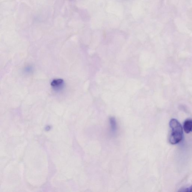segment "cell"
Instances as JSON below:
<instances>
[{
    "mask_svg": "<svg viewBox=\"0 0 192 192\" xmlns=\"http://www.w3.org/2000/svg\"><path fill=\"white\" fill-rule=\"evenodd\" d=\"M183 128L185 132L186 133L192 132V120L188 119L183 123Z\"/></svg>",
    "mask_w": 192,
    "mask_h": 192,
    "instance_id": "2",
    "label": "cell"
},
{
    "mask_svg": "<svg viewBox=\"0 0 192 192\" xmlns=\"http://www.w3.org/2000/svg\"><path fill=\"white\" fill-rule=\"evenodd\" d=\"M180 191L182 192H192V185L190 187L186 188L183 189V190Z\"/></svg>",
    "mask_w": 192,
    "mask_h": 192,
    "instance_id": "5",
    "label": "cell"
},
{
    "mask_svg": "<svg viewBox=\"0 0 192 192\" xmlns=\"http://www.w3.org/2000/svg\"><path fill=\"white\" fill-rule=\"evenodd\" d=\"M171 129L169 136V142L172 145L179 143L183 138V128L180 123L176 119H171L169 123Z\"/></svg>",
    "mask_w": 192,
    "mask_h": 192,
    "instance_id": "1",
    "label": "cell"
},
{
    "mask_svg": "<svg viewBox=\"0 0 192 192\" xmlns=\"http://www.w3.org/2000/svg\"><path fill=\"white\" fill-rule=\"evenodd\" d=\"M63 82H64V81H63L62 79H54L51 82V85L53 87H57V86L61 85L63 83Z\"/></svg>",
    "mask_w": 192,
    "mask_h": 192,
    "instance_id": "3",
    "label": "cell"
},
{
    "mask_svg": "<svg viewBox=\"0 0 192 192\" xmlns=\"http://www.w3.org/2000/svg\"><path fill=\"white\" fill-rule=\"evenodd\" d=\"M110 121L111 130H112V132L115 133L117 129L116 120L113 117H112L110 119Z\"/></svg>",
    "mask_w": 192,
    "mask_h": 192,
    "instance_id": "4",
    "label": "cell"
}]
</instances>
